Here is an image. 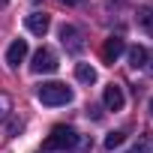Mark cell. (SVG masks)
<instances>
[{
	"mask_svg": "<svg viewBox=\"0 0 153 153\" xmlns=\"http://www.w3.org/2000/svg\"><path fill=\"white\" fill-rule=\"evenodd\" d=\"M78 141H81V135L75 132L72 126H54L48 135H45V141H42V150H48V153H66V150H75L78 147Z\"/></svg>",
	"mask_w": 153,
	"mask_h": 153,
	"instance_id": "cell-1",
	"label": "cell"
},
{
	"mask_svg": "<svg viewBox=\"0 0 153 153\" xmlns=\"http://www.w3.org/2000/svg\"><path fill=\"white\" fill-rule=\"evenodd\" d=\"M36 96H39L42 105H51V108H54V105L72 102V87H66L63 81H45V84H39Z\"/></svg>",
	"mask_w": 153,
	"mask_h": 153,
	"instance_id": "cell-2",
	"label": "cell"
},
{
	"mask_svg": "<svg viewBox=\"0 0 153 153\" xmlns=\"http://www.w3.org/2000/svg\"><path fill=\"white\" fill-rule=\"evenodd\" d=\"M60 63H57V54L51 51V48H39L36 54H33V60H30V72H36V75H48V72H54Z\"/></svg>",
	"mask_w": 153,
	"mask_h": 153,
	"instance_id": "cell-3",
	"label": "cell"
},
{
	"mask_svg": "<svg viewBox=\"0 0 153 153\" xmlns=\"http://www.w3.org/2000/svg\"><path fill=\"white\" fill-rule=\"evenodd\" d=\"M60 42L72 54H81V48H84V36H81V30L75 27V24H63L60 27Z\"/></svg>",
	"mask_w": 153,
	"mask_h": 153,
	"instance_id": "cell-4",
	"label": "cell"
},
{
	"mask_svg": "<svg viewBox=\"0 0 153 153\" xmlns=\"http://www.w3.org/2000/svg\"><path fill=\"white\" fill-rule=\"evenodd\" d=\"M24 24H27V30H30L33 36H45L48 27H51V18H48L45 12H30V15L24 18Z\"/></svg>",
	"mask_w": 153,
	"mask_h": 153,
	"instance_id": "cell-5",
	"label": "cell"
},
{
	"mask_svg": "<svg viewBox=\"0 0 153 153\" xmlns=\"http://www.w3.org/2000/svg\"><path fill=\"white\" fill-rule=\"evenodd\" d=\"M123 51H126L123 36H108V39H105V45H102V60H105V63H114Z\"/></svg>",
	"mask_w": 153,
	"mask_h": 153,
	"instance_id": "cell-6",
	"label": "cell"
},
{
	"mask_svg": "<svg viewBox=\"0 0 153 153\" xmlns=\"http://www.w3.org/2000/svg\"><path fill=\"white\" fill-rule=\"evenodd\" d=\"M123 102H126V96H123V87H117V84H108V87H105V93H102V105H105L108 111H120V108H123Z\"/></svg>",
	"mask_w": 153,
	"mask_h": 153,
	"instance_id": "cell-7",
	"label": "cell"
},
{
	"mask_svg": "<svg viewBox=\"0 0 153 153\" xmlns=\"http://www.w3.org/2000/svg\"><path fill=\"white\" fill-rule=\"evenodd\" d=\"M24 57H27V42H24V39H15V42L6 48V63H9L12 69H18V63H24Z\"/></svg>",
	"mask_w": 153,
	"mask_h": 153,
	"instance_id": "cell-8",
	"label": "cell"
},
{
	"mask_svg": "<svg viewBox=\"0 0 153 153\" xmlns=\"http://www.w3.org/2000/svg\"><path fill=\"white\" fill-rule=\"evenodd\" d=\"M147 60H150V54H147L144 45H132V48H129V66H132V69H144Z\"/></svg>",
	"mask_w": 153,
	"mask_h": 153,
	"instance_id": "cell-9",
	"label": "cell"
},
{
	"mask_svg": "<svg viewBox=\"0 0 153 153\" xmlns=\"http://www.w3.org/2000/svg\"><path fill=\"white\" fill-rule=\"evenodd\" d=\"M138 24H141L144 33L153 36V3H144V6L138 9Z\"/></svg>",
	"mask_w": 153,
	"mask_h": 153,
	"instance_id": "cell-10",
	"label": "cell"
},
{
	"mask_svg": "<svg viewBox=\"0 0 153 153\" xmlns=\"http://www.w3.org/2000/svg\"><path fill=\"white\" fill-rule=\"evenodd\" d=\"M75 78H78L81 84H93L96 81V69L90 63H78V66H75Z\"/></svg>",
	"mask_w": 153,
	"mask_h": 153,
	"instance_id": "cell-11",
	"label": "cell"
},
{
	"mask_svg": "<svg viewBox=\"0 0 153 153\" xmlns=\"http://www.w3.org/2000/svg\"><path fill=\"white\" fill-rule=\"evenodd\" d=\"M132 153H153V132L138 135V144L132 147Z\"/></svg>",
	"mask_w": 153,
	"mask_h": 153,
	"instance_id": "cell-12",
	"label": "cell"
},
{
	"mask_svg": "<svg viewBox=\"0 0 153 153\" xmlns=\"http://www.w3.org/2000/svg\"><path fill=\"white\" fill-rule=\"evenodd\" d=\"M123 132H108V138H105V150H114V147H120L123 144Z\"/></svg>",
	"mask_w": 153,
	"mask_h": 153,
	"instance_id": "cell-13",
	"label": "cell"
},
{
	"mask_svg": "<svg viewBox=\"0 0 153 153\" xmlns=\"http://www.w3.org/2000/svg\"><path fill=\"white\" fill-rule=\"evenodd\" d=\"M9 111H12V99H9L6 93H0V120H6Z\"/></svg>",
	"mask_w": 153,
	"mask_h": 153,
	"instance_id": "cell-14",
	"label": "cell"
},
{
	"mask_svg": "<svg viewBox=\"0 0 153 153\" xmlns=\"http://www.w3.org/2000/svg\"><path fill=\"white\" fill-rule=\"evenodd\" d=\"M21 129H24V120H21V117H12V120L6 123V132H9V135H18Z\"/></svg>",
	"mask_w": 153,
	"mask_h": 153,
	"instance_id": "cell-15",
	"label": "cell"
},
{
	"mask_svg": "<svg viewBox=\"0 0 153 153\" xmlns=\"http://www.w3.org/2000/svg\"><path fill=\"white\" fill-rule=\"evenodd\" d=\"M87 114H93V120H102V111H99L96 105H90V108H87Z\"/></svg>",
	"mask_w": 153,
	"mask_h": 153,
	"instance_id": "cell-16",
	"label": "cell"
},
{
	"mask_svg": "<svg viewBox=\"0 0 153 153\" xmlns=\"http://www.w3.org/2000/svg\"><path fill=\"white\" fill-rule=\"evenodd\" d=\"M63 6H75V3H81V0H60Z\"/></svg>",
	"mask_w": 153,
	"mask_h": 153,
	"instance_id": "cell-17",
	"label": "cell"
},
{
	"mask_svg": "<svg viewBox=\"0 0 153 153\" xmlns=\"http://www.w3.org/2000/svg\"><path fill=\"white\" fill-rule=\"evenodd\" d=\"M6 3H9V0H0V6H6Z\"/></svg>",
	"mask_w": 153,
	"mask_h": 153,
	"instance_id": "cell-18",
	"label": "cell"
},
{
	"mask_svg": "<svg viewBox=\"0 0 153 153\" xmlns=\"http://www.w3.org/2000/svg\"><path fill=\"white\" fill-rule=\"evenodd\" d=\"M150 114H153V99H150Z\"/></svg>",
	"mask_w": 153,
	"mask_h": 153,
	"instance_id": "cell-19",
	"label": "cell"
}]
</instances>
